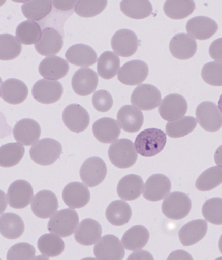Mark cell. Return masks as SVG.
<instances>
[{"mask_svg":"<svg viewBox=\"0 0 222 260\" xmlns=\"http://www.w3.org/2000/svg\"><path fill=\"white\" fill-rule=\"evenodd\" d=\"M13 134L18 143L24 146L33 145L41 137V126L34 119H22L15 125Z\"/></svg>","mask_w":222,"mask_h":260,"instance_id":"cell-19","label":"cell"},{"mask_svg":"<svg viewBox=\"0 0 222 260\" xmlns=\"http://www.w3.org/2000/svg\"><path fill=\"white\" fill-rule=\"evenodd\" d=\"M62 85L57 81L41 79L34 85L32 88V95L41 104L56 103L62 98Z\"/></svg>","mask_w":222,"mask_h":260,"instance_id":"cell-11","label":"cell"},{"mask_svg":"<svg viewBox=\"0 0 222 260\" xmlns=\"http://www.w3.org/2000/svg\"><path fill=\"white\" fill-rule=\"evenodd\" d=\"M64 46V39L60 34L53 28H45L42 32L35 49L42 56H51L59 53Z\"/></svg>","mask_w":222,"mask_h":260,"instance_id":"cell-21","label":"cell"},{"mask_svg":"<svg viewBox=\"0 0 222 260\" xmlns=\"http://www.w3.org/2000/svg\"><path fill=\"white\" fill-rule=\"evenodd\" d=\"M170 51L178 60H188L196 54L197 43L195 39L187 34H178L171 39Z\"/></svg>","mask_w":222,"mask_h":260,"instance_id":"cell-22","label":"cell"},{"mask_svg":"<svg viewBox=\"0 0 222 260\" xmlns=\"http://www.w3.org/2000/svg\"><path fill=\"white\" fill-rule=\"evenodd\" d=\"M120 9L129 18L142 20L152 13L153 7L148 0H124L120 3Z\"/></svg>","mask_w":222,"mask_h":260,"instance_id":"cell-35","label":"cell"},{"mask_svg":"<svg viewBox=\"0 0 222 260\" xmlns=\"http://www.w3.org/2000/svg\"><path fill=\"white\" fill-rule=\"evenodd\" d=\"M214 162L218 166L221 167L222 168V145L218 147V149L216 150L215 153H214Z\"/></svg>","mask_w":222,"mask_h":260,"instance_id":"cell-54","label":"cell"},{"mask_svg":"<svg viewBox=\"0 0 222 260\" xmlns=\"http://www.w3.org/2000/svg\"><path fill=\"white\" fill-rule=\"evenodd\" d=\"M128 260L131 259H154L152 255L149 252L146 250H138L134 252V253L131 254L129 256Z\"/></svg>","mask_w":222,"mask_h":260,"instance_id":"cell-52","label":"cell"},{"mask_svg":"<svg viewBox=\"0 0 222 260\" xmlns=\"http://www.w3.org/2000/svg\"><path fill=\"white\" fill-rule=\"evenodd\" d=\"M149 232L147 228L142 225H136L126 231L121 242L126 250L136 251L145 247L149 242Z\"/></svg>","mask_w":222,"mask_h":260,"instance_id":"cell-34","label":"cell"},{"mask_svg":"<svg viewBox=\"0 0 222 260\" xmlns=\"http://www.w3.org/2000/svg\"><path fill=\"white\" fill-rule=\"evenodd\" d=\"M62 200L69 208H83L90 200V192L88 186L79 182H73L64 187L62 193Z\"/></svg>","mask_w":222,"mask_h":260,"instance_id":"cell-20","label":"cell"},{"mask_svg":"<svg viewBox=\"0 0 222 260\" xmlns=\"http://www.w3.org/2000/svg\"><path fill=\"white\" fill-rule=\"evenodd\" d=\"M209 54L215 61L222 62V38L212 42L209 47Z\"/></svg>","mask_w":222,"mask_h":260,"instance_id":"cell-50","label":"cell"},{"mask_svg":"<svg viewBox=\"0 0 222 260\" xmlns=\"http://www.w3.org/2000/svg\"><path fill=\"white\" fill-rule=\"evenodd\" d=\"M144 185L143 180L140 176L136 174L125 176L117 185V195L122 200H136L143 193Z\"/></svg>","mask_w":222,"mask_h":260,"instance_id":"cell-30","label":"cell"},{"mask_svg":"<svg viewBox=\"0 0 222 260\" xmlns=\"http://www.w3.org/2000/svg\"><path fill=\"white\" fill-rule=\"evenodd\" d=\"M197 125V119L195 117L184 116L176 120L168 121L166 124V134L172 138H182L193 132Z\"/></svg>","mask_w":222,"mask_h":260,"instance_id":"cell-41","label":"cell"},{"mask_svg":"<svg viewBox=\"0 0 222 260\" xmlns=\"http://www.w3.org/2000/svg\"><path fill=\"white\" fill-rule=\"evenodd\" d=\"M203 80L212 86H222V62L205 64L202 70Z\"/></svg>","mask_w":222,"mask_h":260,"instance_id":"cell-47","label":"cell"},{"mask_svg":"<svg viewBox=\"0 0 222 260\" xmlns=\"http://www.w3.org/2000/svg\"><path fill=\"white\" fill-rule=\"evenodd\" d=\"M139 42L137 35L130 29H120L114 34L111 47L117 56L130 57L137 52Z\"/></svg>","mask_w":222,"mask_h":260,"instance_id":"cell-15","label":"cell"},{"mask_svg":"<svg viewBox=\"0 0 222 260\" xmlns=\"http://www.w3.org/2000/svg\"><path fill=\"white\" fill-rule=\"evenodd\" d=\"M171 189L170 178L163 174H153L144 185L143 197L148 201L155 202L166 198L170 194Z\"/></svg>","mask_w":222,"mask_h":260,"instance_id":"cell-17","label":"cell"},{"mask_svg":"<svg viewBox=\"0 0 222 260\" xmlns=\"http://www.w3.org/2000/svg\"><path fill=\"white\" fill-rule=\"evenodd\" d=\"M22 45L16 37L9 34L0 35V60H11L20 56Z\"/></svg>","mask_w":222,"mask_h":260,"instance_id":"cell-44","label":"cell"},{"mask_svg":"<svg viewBox=\"0 0 222 260\" xmlns=\"http://www.w3.org/2000/svg\"><path fill=\"white\" fill-rule=\"evenodd\" d=\"M112 164L120 169L130 168L136 162L138 153L130 140L119 139L113 142L108 151Z\"/></svg>","mask_w":222,"mask_h":260,"instance_id":"cell-3","label":"cell"},{"mask_svg":"<svg viewBox=\"0 0 222 260\" xmlns=\"http://www.w3.org/2000/svg\"><path fill=\"white\" fill-rule=\"evenodd\" d=\"M58 201L56 194L49 190H42L34 197L31 210L40 219H49L56 213Z\"/></svg>","mask_w":222,"mask_h":260,"instance_id":"cell-13","label":"cell"},{"mask_svg":"<svg viewBox=\"0 0 222 260\" xmlns=\"http://www.w3.org/2000/svg\"><path fill=\"white\" fill-rule=\"evenodd\" d=\"M16 38L25 45L36 44L42 35L41 26L37 22L26 20L21 22L16 28Z\"/></svg>","mask_w":222,"mask_h":260,"instance_id":"cell-42","label":"cell"},{"mask_svg":"<svg viewBox=\"0 0 222 260\" xmlns=\"http://www.w3.org/2000/svg\"><path fill=\"white\" fill-rule=\"evenodd\" d=\"M219 248L220 252L222 254V235L220 237L219 241Z\"/></svg>","mask_w":222,"mask_h":260,"instance_id":"cell-56","label":"cell"},{"mask_svg":"<svg viewBox=\"0 0 222 260\" xmlns=\"http://www.w3.org/2000/svg\"><path fill=\"white\" fill-rule=\"evenodd\" d=\"M78 1H58V0H54L52 1V5L54 6L55 8L60 11H69L74 9L76 7Z\"/></svg>","mask_w":222,"mask_h":260,"instance_id":"cell-51","label":"cell"},{"mask_svg":"<svg viewBox=\"0 0 222 260\" xmlns=\"http://www.w3.org/2000/svg\"><path fill=\"white\" fill-rule=\"evenodd\" d=\"M79 222V215L76 210L73 208L64 209L49 219L47 229L60 237H69L75 232Z\"/></svg>","mask_w":222,"mask_h":260,"instance_id":"cell-4","label":"cell"},{"mask_svg":"<svg viewBox=\"0 0 222 260\" xmlns=\"http://www.w3.org/2000/svg\"><path fill=\"white\" fill-rule=\"evenodd\" d=\"M120 69V59L114 52H104L98 58V75L106 80L113 79Z\"/></svg>","mask_w":222,"mask_h":260,"instance_id":"cell-38","label":"cell"},{"mask_svg":"<svg viewBox=\"0 0 222 260\" xmlns=\"http://www.w3.org/2000/svg\"><path fill=\"white\" fill-rule=\"evenodd\" d=\"M208 224L204 220H194L183 225L178 232L180 242L184 246H193L206 236Z\"/></svg>","mask_w":222,"mask_h":260,"instance_id":"cell-31","label":"cell"},{"mask_svg":"<svg viewBox=\"0 0 222 260\" xmlns=\"http://www.w3.org/2000/svg\"><path fill=\"white\" fill-rule=\"evenodd\" d=\"M218 108H219L220 111H221L222 113V94L220 96L219 102H218Z\"/></svg>","mask_w":222,"mask_h":260,"instance_id":"cell-55","label":"cell"},{"mask_svg":"<svg viewBox=\"0 0 222 260\" xmlns=\"http://www.w3.org/2000/svg\"><path fill=\"white\" fill-rule=\"evenodd\" d=\"M195 7L192 0H168L163 6V11L172 20H183L194 12Z\"/></svg>","mask_w":222,"mask_h":260,"instance_id":"cell-36","label":"cell"},{"mask_svg":"<svg viewBox=\"0 0 222 260\" xmlns=\"http://www.w3.org/2000/svg\"><path fill=\"white\" fill-rule=\"evenodd\" d=\"M66 58L71 64L79 67L88 68L96 63L98 55L89 45L77 44L70 47L66 51Z\"/></svg>","mask_w":222,"mask_h":260,"instance_id":"cell-29","label":"cell"},{"mask_svg":"<svg viewBox=\"0 0 222 260\" xmlns=\"http://www.w3.org/2000/svg\"><path fill=\"white\" fill-rule=\"evenodd\" d=\"M131 102L142 111H151L160 105L161 93L154 85L141 84L133 92Z\"/></svg>","mask_w":222,"mask_h":260,"instance_id":"cell-9","label":"cell"},{"mask_svg":"<svg viewBox=\"0 0 222 260\" xmlns=\"http://www.w3.org/2000/svg\"><path fill=\"white\" fill-rule=\"evenodd\" d=\"M196 118L203 129L208 132H217L222 127V113L215 104L204 102L196 109Z\"/></svg>","mask_w":222,"mask_h":260,"instance_id":"cell-8","label":"cell"},{"mask_svg":"<svg viewBox=\"0 0 222 260\" xmlns=\"http://www.w3.org/2000/svg\"><path fill=\"white\" fill-rule=\"evenodd\" d=\"M36 249L28 243H18L15 244L7 252L8 260H30L35 259Z\"/></svg>","mask_w":222,"mask_h":260,"instance_id":"cell-48","label":"cell"},{"mask_svg":"<svg viewBox=\"0 0 222 260\" xmlns=\"http://www.w3.org/2000/svg\"><path fill=\"white\" fill-rule=\"evenodd\" d=\"M38 248L42 255L48 257H55L61 255L65 244L61 237L54 233L42 235L38 241Z\"/></svg>","mask_w":222,"mask_h":260,"instance_id":"cell-37","label":"cell"},{"mask_svg":"<svg viewBox=\"0 0 222 260\" xmlns=\"http://www.w3.org/2000/svg\"><path fill=\"white\" fill-rule=\"evenodd\" d=\"M69 69L67 60L56 56L47 57L42 60L39 67L40 75L47 80L52 81L66 77Z\"/></svg>","mask_w":222,"mask_h":260,"instance_id":"cell-24","label":"cell"},{"mask_svg":"<svg viewBox=\"0 0 222 260\" xmlns=\"http://www.w3.org/2000/svg\"><path fill=\"white\" fill-rule=\"evenodd\" d=\"M52 9V1L32 0L22 6L24 17L31 21H39L48 16Z\"/></svg>","mask_w":222,"mask_h":260,"instance_id":"cell-39","label":"cell"},{"mask_svg":"<svg viewBox=\"0 0 222 260\" xmlns=\"http://www.w3.org/2000/svg\"><path fill=\"white\" fill-rule=\"evenodd\" d=\"M149 67L145 62L134 60L127 62L119 69L118 80L126 85L141 84L149 75Z\"/></svg>","mask_w":222,"mask_h":260,"instance_id":"cell-10","label":"cell"},{"mask_svg":"<svg viewBox=\"0 0 222 260\" xmlns=\"http://www.w3.org/2000/svg\"><path fill=\"white\" fill-rule=\"evenodd\" d=\"M117 119L119 126L128 133L140 131L144 123L143 113L139 108L132 105H125L119 110Z\"/></svg>","mask_w":222,"mask_h":260,"instance_id":"cell-26","label":"cell"},{"mask_svg":"<svg viewBox=\"0 0 222 260\" xmlns=\"http://www.w3.org/2000/svg\"><path fill=\"white\" fill-rule=\"evenodd\" d=\"M25 149L20 143H8L0 147V166L11 168L18 165L23 158Z\"/></svg>","mask_w":222,"mask_h":260,"instance_id":"cell-40","label":"cell"},{"mask_svg":"<svg viewBox=\"0 0 222 260\" xmlns=\"http://www.w3.org/2000/svg\"><path fill=\"white\" fill-rule=\"evenodd\" d=\"M92 132L99 142L104 144L116 141L121 134L118 121L110 117H103L92 125Z\"/></svg>","mask_w":222,"mask_h":260,"instance_id":"cell-25","label":"cell"},{"mask_svg":"<svg viewBox=\"0 0 222 260\" xmlns=\"http://www.w3.org/2000/svg\"><path fill=\"white\" fill-rule=\"evenodd\" d=\"M191 208V198L181 191L170 193L162 204L163 214L172 220L184 219L188 215Z\"/></svg>","mask_w":222,"mask_h":260,"instance_id":"cell-5","label":"cell"},{"mask_svg":"<svg viewBox=\"0 0 222 260\" xmlns=\"http://www.w3.org/2000/svg\"><path fill=\"white\" fill-rule=\"evenodd\" d=\"M202 214L212 224L222 225V199L214 197L207 200L202 206Z\"/></svg>","mask_w":222,"mask_h":260,"instance_id":"cell-45","label":"cell"},{"mask_svg":"<svg viewBox=\"0 0 222 260\" xmlns=\"http://www.w3.org/2000/svg\"><path fill=\"white\" fill-rule=\"evenodd\" d=\"M64 124L75 133L84 132L90 124V115L86 110L79 104H70L65 108L62 115Z\"/></svg>","mask_w":222,"mask_h":260,"instance_id":"cell-12","label":"cell"},{"mask_svg":"<svg viewBox=\"0 0 222 260\" xmlns=\"http://www.w3.org/2000/svg\"><path fill=\"white\" fill-rule=\"evenodd\" d=\"M79 174L85 185L94 187L100 185L105 179L107 175V166L100 157H90L81 165Z\"/></svg>","mask_w":222,"mask_h":260,"instance_id":"cell-6","label":"cell"},{"mask_svg":"<svg viewBox=\"0 0 222 260\" xmlns=\"http://www.w3.org/2000/svg\"><path fill=\"white\" fill-rule=\"evenodd\" d=\"M24 223L18 214L5 213L0 217V233L5 238L16 240L24 233Z\"/></svg>","mask_w":222,"mask_h":260,"instance_id":"cell-33","label":"cell"},{"mask_svg":"<svg viewBox=\"0 0 222 260\" xmlns=\"http://www.w3.org/2000/svg\"><path fill=\"white\" fill-rule=\"evenodd\" d=\"M92 102L94 108L101 113L109 111L113 105L111 94L104 90L96 91L93 94Z\"/></svg>","mask_w":222,"mask_h":260,"instance_id":"cell-49","label":"cell"},{"mask_svg":"<svg viewBox=\"0 0 222 260\" xmlns=\"http://www.w3.org/2000/svg\"><path fill=\"white\" fill-rule=\"evenodd\" d=\"M99 79L98 74L89 68H81L78 70L72 79V86L74 92L78 95H90L98 88Z\"/></svg>","mask_w":222,"mask_h":260,"instance_id":"cell-18","label":"cell"},{"mask_svg":"<svg viewBox=\"0 0 222 260\" xmlns=\"http://www.w3.org/2000/svg\"><path fill=\"white\" fill-rule=\"evenodd\" d=\"M222 183V168L214 166L208 168L197 178L195 186L198 190L208 191L212 190Z\"/></svg>","mask_w":222,"mask_h":260,"instance_id":"cell-43","label":"cell"},{"mask_svg":"<svg viewBox=\"0 0 222 260\" xmlns=\"http://www.w3.org/2000/svg\"><path fill=\"white\" fill-rule=\"evenodd\" d=\"M168 260L170 259H193V257L189 254L188 252L185 251L183 250H178L174 251L169 255L168 258Z\"/></svg>","mask_w":222,"mask_h":260,"instance_id":"cell-53","label":"cell"},{"mask_svg":"<svg viewBox=\"0 0 222 260\" xmlns=\"http://www.w3.org/2000/svg\"><path fill=\"white\" fill-rule=\"evenodd\" d=\"M132 208L124 201H114L106 208V219L115 226H122L126 224L132 219Z\"/></svg>","mask_w":222,"mask_h":260,"instance_id":"cell-32","label":"cell"},{"mask_svg":"<svg viewBox=\"0 0 222 260\" xmlns=\"http://www.w3.org/2000/svg\"><path fill=\"white\" fill-rule=\"evenodd\" d=\"M94 254L99 260H121L124 259L125 250L118 237L106 235L94 245Z\"/></svg>","mask_w":222,"mask_h":260,"instance_id":"cell-7","label":"cell"},{"mask_svg":"<svg viewBox=\"0 0 222 260\" xmlns=\"http://www.w3.org/2000/svg\"><path fill=\"white\" fill-rule=\"evenodd\" d=\"M166 133L158 128H148L140 132L135 140L134 146L138 154L153 157L160 153L166 147Z\"/></svg>","mask_w":222,"mask_h":260,"instance_id":"cell-1","label":"cell"},{"mask_svg":"<svg viewBox=\"0 0 222 260\" xmlns=\"http://www.w3.org/2000/svg\"><path fill=\"white\" fill-rule=\"evenodd\" d=\"M62 153V145L52 138H44L32 145L29 151L31 160L37 164L50 165L59 158Z\"/></svg>","mask_w":222,"mask_h":260,"instance_id":"cell-2","label":"cell"},{"mask_svg":"<svg viewBox=\"0 0 222 260\" xmlns=\"http://www.w3.org/2000/svg\"><path fill=\"white\" fill-rule=\"evenodd\" d=\"M9 206L15 209H23L31 204L34 189L31 184L24 180H18L11 184L7 191Z\"/></svg>","mask_w":222,"mask_h":260,"instance_id":"cell-16","label":"cell"},{"mask_svg":"<svg viewBox=\"0 0 222 260\" xmlns=\"http://www.w3.org/2000/svg\"><path fill=\"white\" fill-rule=\"evenodd\" d=\"M107 4L106 0H80L78 1L75 11L78 16L83 18H92L100 14Z\"/></svg>","mask_w":222,"mask_h":260,"instance_id":"cell-46","label":"cell"},{"mask_svg":"<svg viewBox=\"0 0 222 260\" xmlns=\"http://www.w3.org/2000/svg\"><path fill=\"white\" fill-rule=\"evenodd\" d=\"M102 225L92 219H86L78 225L75 232V239L79 244L83 246H92L101 238Z\"/></svg>","mask_w":222,"mask_h":260,"instance_id":"cell-27","label":"cell"},{"mask_svg":"<svg viewBox=\"0 0 222 260\" xmlns=\"http://www.w3.org/2000/svg\"><path fill=\"white\" fill-rule=\"evenodd\" d=\"M27 86L22 81L9 79L1 84V98L7 103L16 105L22 103L27 98Z\"/></svg>","mask_w":222,"mask_h":260,"instance_id":"cell-28","label":"cell"},{"mask_svg":"<svg viewBox=\"0 0 222 260\" xmlns=\"http://www.w3.org/2000/svg\"><path fill=\"white\" fill-rule=\"evenodd\" d=\"M187 108V101L183 96L171 94L161 101L159 114L165 120L172 121L185 116Z\"/></svg>","mask_w":222,"mask_h":260,"instance_id":"cell-14","label":"cell"},{"mask_svg":"<svg viewBox=\"0 0 222 260\" xmlns=\"http://www.w3.org/2000/svg\"><path fill=\"white\" fill-rule=\"evenodd\" d=\"M218 30L215 21L206 16H197L186 24V31L193 39L205 41L210 39Z\"/></svg>","mask_w":222,"mask_h":260,"instance_id":"cell-23","label":"cell"}]
</instances>
